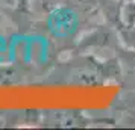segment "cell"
<instances>
[{
  "label": "cell",
  "instance_id": "6da1fadb",
  "mask_svg": "<svg viewBox=\"0 0 135 130\" xmlns=\"http://www.w3.org/2000/svg\"><path fill=\"white\" fill-rule=\"evenodd\" d=\"M56 83H78V85H96L109 80H120L118 61L108 59L99 61L93 56L79 55L74 56L56 70L50 76Z\"/></svg>",
  "mask_w": 135,
  "mask_h": 130
},
{
  "label": "cell",
  "instance_id": "7a4b0ae2",
  "mask_svg": "<svg viewBox=\"0 0 135 130\" xmlns=\"http://www.w3.org/2000/svg\"><path fill=\"white\" fill-rule=\"evenodd\" d=\"M118 41L123 47L135 50V21L132 23H118L115 26Z\"/></svg>",
  "mask_w": 135,
  "mask_h": 130
},
{
  "label": "cell",
  "instance_id": "3957f363",
  "mask_svg": "<svg viewBox=\"0 0 135 130\" xmlns=\"http://www.w3.org/2000/svg\"><path fill=\"white\" fill-rule=\"evenodd\" d=\"M132 21H135V0H128L122 6V20H120V23H132Z\"/></svg>",
  "mask_w": 135,
  "mask_h": 130
},
{
  "label": "cell",
  "instance_id": "5b68a950",
  "mask_svg": "<svg viewBox=\"0 0 135 130\" xmlns=\"http://www.w3.org/2000/svg\"><path fill=\"white\" fill-rule=\"evenodd\" d=\"M124 2H128V0H123V3H124Z\"/></svg>",
  "mask_w": 135,
  "mask_h": 130
},
{
  "label": "cell",
  "instance_id": "277c9868",
  "mask_svg": "<svg viewBox=\"0 0 135 130\" xmlns=\"http://www.w3.org/2000/svg\"><path fill=\"white\" fill-rule=\"evenodd\" d=\"M15 3H17L18 9L25 11V9H27V8H29V3H31V0H15Z\"/></svg>",
  "mask_w": 135,
  "mask_h": 130
}]
</instances>
